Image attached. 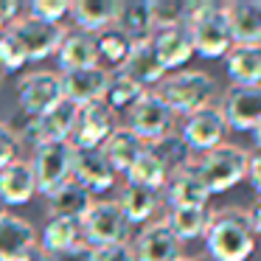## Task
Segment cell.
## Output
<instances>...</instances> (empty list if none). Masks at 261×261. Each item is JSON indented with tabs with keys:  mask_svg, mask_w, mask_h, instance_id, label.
I'll list each match as a JSON object with an SVG mask.
<instances>
[{
	"mask_svg": "<svg viewBox=\"0 0 261 261\" xmlns=\"http://www.w3.org/2000/svg\"><path fill=\"white\" fill-rule=\"evenodd\" d=\"M182 25L191 34L194 54H199L202 59L227 57V51L233 48L230 29H227V20H225V3H216V0H186Z\"/></svg>",
	"mask_w": 261,
	"mask_h": 261,
	"instance_id": "obj_1",
	"label": "cell"
},
{
	"mask_svg": "<svg viewBox=\"0 0 261 261\" xmlns=\"http://www.w3.org/2000/svg\"><path fill=\"white\" fill-rule=\"evenodd\" d=\"M205 247L214 261H247L255 250V230L250 225L247 211L225 208L211 216Z\"/></svg>",
	"mask_w": 261,
	"mask_h": 261,
	"instance_id": "obj_2",
	"label": "cell"
},
{
	"mask_svg": "<svg viewBox=\"0 0 261 261\" xmlns=\"http://www.w3.org/2000/svg\"><path fill=\"white\" fill-rule=\"evenodd\" d=\"M216 90L219 87H216L214 76L202 73V70H180L174 76H166L154 93L163 98V104L174 115H191L208 107Z\"/></svg>",
	"mask_w": 261,
	"mask_h": 261,
	"instance_id": "obj_3",
	"label": "cell"
},
{
	"mask_svg": "<svg viewBox=\"0 0 261 261\" xmlns=\"http://www.w3.org/2000/svg\"><path fill=\"white\" fill-rule=\"evenodd\" d=\"M247 169H250V154L242 146H233V143H222V146L211 149L194 163V171L208 186L211 194L230 191L233 186H239L247 177Z\"/></svg>",
	"mask_w": 261,
	"mask_h": 261,
	"instance_id": "obj_4",
	"label": "cell"
},
{
	"mask_svg": "<svg viewBox=\"0 0 261 261\" xmlns=\"http://www.w3.org/2000/svg\"><path fill=\"white\" fill-rule=\"evenodd\" d=\"M73 158H76V149L70 141H54V143H45V146H37L34 160H31L37 194L51 197L65 182L73 180Z\"/></svg>",
	"mask_w": 261,
	"mask_h": 261,
	"instance_id": "obj_5",
	"label": "cell"
},
{
	"mask_svg": "<svg viewBox=\"0 0 261 261\" xmlns=\"http://www.w3.org/2000/svg\"><path fill=\"white\" fill-rule=\"evenodd\" d=\"M9 34L20 42L29 62H42V59L54 57L59 51L68 31L59 23H42V20H34L25 14V17H17L9 25Z\"/></svg>",
	"mask_w": 261,
	"mask_h": 261,
	"instance_id": "obj_6",
	"label": "cell"
},
{
	"mask_svg": "<svg viewBox=\"0 0 261 261\" xmlns=\"http://www.w3.org/2000/svg\"><path fill=\"white\" fill-rule=\"evenodd\" d=\"M126 129L135 132L143 143L160 141L163 135L174 132V113L166 107L154 90H146L135 107L126 110Z\"/></svg>",
	"mask_w": 261,
	"mask_h": 261,
	"instance_id": "obj_7",
	"label": "cell"
},
{
	"mask_svg": "<svg viewBox=\"0 0 261 261\" xmlns=\"http://www.w3.org/2000/svg\"><path fill=\"white\" fill-rule=\"evenodd\" d=\"M82 236H85V244H90V247L121 244L129 236V222L121 214L118 202L101 199V202H93L82 219Z\"/></svg>",
	"mask_w": 261,
	"mask_h": 261,
	"instance_id": "obj_8",
	"label": "cell"
},
{
	"mask_svg": "<svg viewBox=\"0 0 261 261\" xmlns=\"http://www.w3.org/2000/svg\"><path fill=\"white\" fill-rule=\"evenodd\" d=\"M73 121H76V107L70 101H59L45 115H25L17 138H20V143H31L34 149L54 143V141H70Z\"/></svg>",
	"mask_w": 261,
	"mask_h": 261,
	"instance_id": "obj_9",
	"label": "cell"
},
{
	"mask_svg": "<svg viewBox=\"0 0 261 261\" xmlns=\"http://www.w3.org/2000/svg\"><path fill=\"white\" fill-rule=\"evenodd\" d=\"M113 132H115V113L104 101L76 107V121L73 129H70L73 149H101Z\"/></svg>",
	"mask_w": 261,
	"mask_h": 261,
	"instance_id": "obj_10",
	"label": "cell"
},
{
	"mask_svg": "<svg viewBox=\"0 0 261 261\" xmlns=\"http://www.w3.org/2000/svg\"><path fill=\"white\" fill-rule=\"evenodd\" d=\"M17 101L25 115H45L65 101L62 96V76L51 73V70H34V73L23 76L17 85Z\"/></svg>",
	"mask_w": 261,
	"mask_h": 261,
	"instance_id": "obj_11",
	"label": "cell"
},
{
	"mask_svg": "<svg viewBox=\"0 0 261 261\" xmlns=\"http://www.w3.org/2000/svg\"><path fill=\"white\" fill-rule=\"evenodd\" d=\"M225 132H227V121H225L222 107L208 104V107L186 115L180 135H182V141L188 143L191 152H202L205 154V152H211V149H216V146L225 143Z\"/></svg>",
	"mask_w": 261,
	"mask_h": 261,
	"instance_id": "obj_12",
	"label": "cell"
},
{
	"mask_svg": "<svg viewBox=\"0 0 261 261\" xmlns=\"http://www.w3.org/2000/svg\"><path fill=\"white\" fill-rule=\"evenodd\" d=\"M110 76L113 73H110L107 68H101V65L62 73V96H65V101H70L73 107H85V104H93V101H104Z\"/></svg>",
	"mask_w": 261,
	"mask_h": 261,
	"instance_id": "obj_13",
	"label": "cell"
},
{
	"mask_svg": "<svg viewBox=\"0 0 261 261\" xmlns=\"http://www.w3.org/2000/svg\"><path fill=\"white\" fill-rule=\"evenodd\" d=\"M73 182H79L87 194H104L115 182V169L107 163L101 149H76L73 158Z\"/></svg>",
	"mask_w": 261,
	"mask_h": 261,
	"instance_id": "obj_14",
	"label": "cell"
},
{
	"mask_svg": "<svg viewBox=\"0 0 261 261\" xmlns=\"http://www.w3.org/2000/svg\"><path fill=\"white\" fill-rule=\"evenodd\" d=\"M225 121L227 129L253 132L261 124V85L258 87H230L225 96Z\"/></svg>",
	"mask_w": 261,
	"mask_h": 261,
	"instance_id": "obj_15",
	"label": "cell"
},
{
	"mask_svg": "<svg viewBox=\"0 0 261 261\" xmlns=\"http://www.w3.org/2000/svg\"><path fill=\"white\" fill-rule=\"evenodd\" d=\"M135 261H177L180 258V242L169 230L166 222L146 225L138 233L135 242Z\"/></svg>",
	"mask_w": 261,
	"mask_h": 261,
	"instance_id": "obj_16",
	"label": "cell"
},
{
	"mask_svg": "<svg viewBox=\"0 0 261 261\" xmlns=\"http://www.w3.org/2000/svg\"><path fill=\"white\" fill-rule=\"evenodd\" d=\"M121 0H76L70 3V17L85 34H101L118 23Z\"/></svg>",
	"mask_w": 261,
	"mask_h": 261,
	"instance_id": "obj_17",
	"label": "cell"
},
{
	"mask_svg": "<svg viewBox=\"0 0 261 261\" xmlns=\"http://www.w3.org/2000/svg\"><path fill=\"white\" fill-rule=\"evenodd\" d=\"M166 199H169L171 211H182V208H208L211 191L199 174L194 169H182L177 174L169 177L166 182Z\"/></svg>",
	"mask_w": 261,
	"mask_h": 261,
	"instance_id": "obj_18",
	"label": "cell"
},
{
	"mask_svg": "<svg viewBox=\"0 0 261 261\" xmlns=\"http://www.w3.org/2000/svg\"><path fill=\"white\" fill-rule=\"evenodd\" d=\"M225 20L233 45H261V12L255 0L225 3Z\"/></svg>",
	"mask_w": 261,
	"mask_h": 261,
	"instance_id": "obj_19",
	"label": "cell"
},
{
	"mask_svg": "<svg viewBox=\"0 0 261 261\" xmlns=\"http://www.w3.org/2000/svg\"><path fill=\"white\" fill-rule=\"evenodd\" d=\"M152 45L158 59L163 62L166 70L182 68L188 59L194 57V45H191V34L186 25H171V29H160L152 34Z\"/></svg>",
	"mask_w": 261,
	"mask_h": 261,
	"instance_id": "obj_20",
	"label": "cell"
},
{
	"mask_svg": "<svg viewBox=\"0 0 261 261\" xmlns=\"http://www.w3.org/2000/svg\"><path fill=\"white\" fill-rule=\"evenodd\" d=\"M118 73L129 76V79H132V82H138L141 87L160 85V82L166 79V68H163V62L158 59V54H154L152 40L132 42L129 59L124 62V68H121Z\"/></svg>",
	"mask_w": 261,
	"mask_h": 261,
	"instance_id": "obj_21",
	"label": "cell"
},
{
	"mask_svg": "<svg viewBox=\"0 0 261 261\" xmlns=\"http://www.w3.org/2000/svg\"><path fill=\"white\" fill-rule=\"evenodd\" d=\"M37 244V230L31 222L14 214L0 216V261H17L25 250Z\"/></svg>",
	"mask_w": 261,
	"mask_h": 261,
	"instance_id": "obj_22",
	"label": "cell"
},
{
	"mask_svg": "<svg viewBox=\"0 0 261 261\" xmlns=\"http://www.w3.org/2000/svg\"><path fill=\"white\" fill-rule=\"evenodd\" d=\"M59 68L62 73L70 70H85V68H96L98 65V48H96V37L85 34V31H70L65 34L62 45L57 51Z\"/></svg>",
	"mask_w": 261,
	"mask_h": 261,
	"instance_id": "obj_23",
	"label": "cell"
},
{
	"mask_svg": "<svg viewBox=\"0 0 261 261\" xmlns=\"http://www.w3.org/2000/svg\"><path fill=\"white\" fill-rule=\"evenodd\" d=\"M37 194L34 171L31 163L25 160H14L12 166L0 171V202L3 205H25Z\"/></svg>",
	"mask_w": 261,
	"mask_h": 261,
	"instance_id": "obj_24",
	"label": "cell"
},
{
	"mask_svg": "<svg viewBox=\"0 0 261 261\" xmlns=\"http://www.w3.org/2000/svg\"><path fill=\"white\" fill-rule=\"evenodd\" d=\"M143 152H146V143H143L135 132L126 129V126H115V132L104 141V146H101V154L107 158V163L115 169V174H118V171L126 174L129 166L135 163Z\"/></svg>",
	"mask_w": 261,
	"mask_h": 261,
	"instance_id": "obj_25",
	"label": "cell"
},
{
	"mask_svg": "<svg viewBox=\"0 0 261 261\" xmlns=\"http://www.w3.org/2000/svg\"><path fill=\"white\" fill-rule=\"evenodd\" d=\"M233 87L261 85V45H233L225 57Z\"/></svg>",
	"mask_w": 261,
	"mask_h": 261,
	"instance_id": "obj_26",
	"label": "cell"
},
{
	"mask_svg": "<svg viewBox=\"0 0 261 261\" xmlns=\"http://www.w3.org/2000/svg\"><path fill=\"white\" fill-rule=\"evenodd\" d=\"M93 205V197L79 186V182H65L59 191H54L48 197V216L51 219H76L82 222L85 214L90 211Z\"/></svg>",
	"mask_w": 261,
	"mask_h": 261,
	"instance_id": "obj_27",
	"label": "cell"
},
{
	"mask_svg": "<svg viewBox=\"0 0 261 261\" xmlns=\"http://www.w3.org/2000/svg\"><path fill=\"white\" fill-rule=\"evenodd\" d=\"M118 208H121V214L126 216L129 225H143V222H149L154 216V211H158V191H149V188L129 186V182H126L121 197H118Z\"/></svg>",
	"mask_w": 261,
	"mask_h": 261,
	"instance_id": "obj_28",
	"label": "cell"
},
{
	"mask_svg": "<svg viewBox=\"0 0 261 261\" xmlns=\"http://www.w3.org/2000/svg\"><path fill=\"white\" fill-rule=\"evenodd\" d=\"M146 149L169 169V174H177V171H182V169H194L191 149H188L186 141H182L180 132H169V135H163L160 141L146 143Z\"/></svg>",
	"mask_w": 261,
	"mask_h": 261,
	"instance_id": "obj_29",
	"label": "cell"
},
{
	"mask_svg": "<svg viewBox=\"0 0 261 261\" xmlns=\"http://www.w3.org/2000/svg\"><path fill=\"white\" fill-rule=\"evenodd\" d=\"M115 29H121L132 42L141 40H152L154 34V23H152V12H149V0H138V3H121V14Z\"/></svg>",
	"mask_w": 261,
	"mask_h": 261,
	"instance_id": "obj_30",
	"label": "cell"
},
{
	"mask_svg": "<svg viewBox=\"0 0 261 261\" xmlns=\"http://www.w3.org/2000/svg\"><path fill=\"white\" fill-rule=\"evenodd\" d=\"M211 216L214 214L208 208H182V211H169V216L163 222L177 236V242H191V239L205 236V230L211 225Z\"/></svg>",
	"mask_w": 261,
	"mask_h": 261,
	"instance_id": "obj_31",
	"label": "cell"
},
{
	"mask_svg": "<svg viewBox=\"0 0 261 261\" xmlns=\"http://www.w3.org/2000/svg\"><path fill=\"white\" fill-rule=\"evenodd\" d=\"M169 177H171L169 169H166V166L160 163L149 149L129 166V171H126V182H129V186H141V188H149V191H160V188H166Z\"/></svg>",
	"mask_w": 261,
	"mask_h": 261,
	"instance_id": "obj_32",
	"label": "cell"
},
{
	"mask_svg": "<svg viewBox=\"0 0 261 261\" xmlns=\"http://www.w3.org/2000/svg\"><path fill=\"white\" fill-rule=\"evenodd\" d=\"M96 48H98V62L110 65V68L118 73L124 68V62L129 59V51H132V40L124 34L121 29H107L96 37Z\"/></svg>",
	"mask_w": 261,
	"mask_h": 261,
	"instance_id": "obj_33",
	"label": "cell"
},
{
	"mask_svg": "<svg viewBox=\"0 0 261 261\" xmlns=\"http://www.w3.org/2000/svg\"><path fill=\"white\" fill-rule=\"evenodd\" d=\"M143 93H146V87L132 82L129 76L113 73L110 76V85H107V93H104V104H107L113 113H126L129 107H135Z\"/></svg>",
	"mask_w": 261,
	"mask_h": 261,
	"instance_id": "obj_34",
	"label": "cell"
},
{
	"mask_svg": "<svg viewBox=\"0 0 261 261\" xmlns=\"http://www.w3.org/2000/svg\"><path fill=\"white\" fill-rule=\"evenodd\" d=\"M82 239V222L76 219H48L45 230H42V250L45 253H59Z\"/></svg>",
	"mask_w": 261,
	"mask_h": 261,
	"instance_id": "obj_35",
	"label": "cell"
},
{
	"mask_svg": "<svg viewBox=\"0 0 261 261\" xmlns=\"http://www.w3.org/2000/svg\"><path fill=\"white\" fill-rule=\"evenodd\" d=\"M182 9H186V0H149L154 31L180 25L182 23Z\"/></svg>",
	"mask_w": 261,
	"mask_h": 261,
	"instance_id": "obj_36",
	"label": "cell"
},
{
	"mask_svg": "<svg viewBox=\"0 0 261 261\" xmlns=\"http://www.w3.org/2000/svg\"><path fill=\"white\" fill-rule=\"evenodd\" d=\"M25 62H29V59H25L20 42L14 40L9 31H6V34H0V76L14 73V70H20Z\"/></svg>",
	"mask_w": 261,
	"mask_h": 261,
	"instance_id": "obj_37",
	"label": "cell"
},
{
	"mask_svg": "<svg viewBox=\"0 0 261 261\" xmlns=\"http://www.w3.org/2000/svg\"><path fill=\"white\" fill-rule=\"evenodd\" d=\"M65 14H70L68 0H34L29 6V17L42 20V23H59Z\"/></svg>",
	"mask_w": 261,
	"mask_h": 261,
	"instance_id": "obj_38",
	"label": "cell"
},
{
	"mask_svg": "<svg viewBox=\"0 0 261 261\" xmlns=\"http://www.w3.org/2000/svg\"><path fill=\"white\" fill-rule=\"evenodd\" d=\"M20 160V138L9 124H0V171Z\"/></svg>",
	"mask_w": 261,
	"mask_h": 261,
	"instance_id": "obj_39",
	"label": "cell"
},
{
	"mask_svg": "<svg viewBox=\"0 0 261 261\" xmlns=\"http://www.w3.org/2000/svg\"><path fill=\"white\" fill-rule=\"evenodd\" d=\"M93 261H135V250L126 242L104 244V247H93Z\"/></svg>",
	"mask_w": 261,
	"mask_h": 261,
	"instance_id": "obj_40",
	"label": "cell"
},
{
	"mask_svg": "<svg viewBox=\"0 0 261 261\" xmlns=\"http://www.w3.org/2000/svg\"><path fill=\"white\" fill-rule=\"evenodd\" d=\"M48 261H93V247L90 244H73L59 253H48Z\"/></svg>",
	"mask_w": 261,
	"mask_h": 261,
	"instance_id": "obj_41",
	"label": "cell"
},
{
	"mask_svg": "<svg viewBox=\"0 0 261 261\" xmlns=\"http://www.w3.org/2000/svg\"><path fill=\"white\" fill-rule=\"evenodd\" d=\"M20 17V6L12 0H0V34H6L9 25Z\"/></svg>",
	"mask_w": 261,
	"mask_h": 261,
	"instance_id": "obj_42",
	"label": "cell"
},
{
	"mask_svg": "<svg viewBox=\"0 0 261 261\" xmlns=\"http://www.w3.org/2000/svg\"><path fill=\"white\" fill-rule=\"evenodd\" d=\"M247 177H250V182H253V188L258 191V197H261V152L250 154V169H247Z\"/></svg>",
	"mask_w": 261,
	"mask_h": 261,
	"instance_id": "obj_43",
	"label": "cell"
},
{
	"mask_svg": "<svg viewBox=\"0 0 261 261\" xmlns=\"http://www.w3.org/2000/svg\"><path fill=\"white\" fill-rule=\"evenodd\" d=\"M17 261H48V253L40 247V244H34V247H31V250H25V253L20 255Z\"/></svg>",
	"mask_w": 261,
	"mask_h": 261,
	"instance_id": "obj_44",
	"label": "cell"
},
{
	"mask_svg": "<svg viewBox=\"0 0 261 261\" xmlns=\"http://www.w3.org/2000/svg\"><path fill=\"white\" fill-rule=\"evenodd\" d=\"M247 216H250V225H253V230L261 236V197L255 199V205L250 208V214H247Z\"/></svg>",
	"mask_w": 261,
	"mask_h": 261,
	"instance_id": "obj_45",
	"label": "cell"
},
{
	"mask_svg": "<svg viewBox=\"0 0 261 261\" xmlns=\"http://www.w3.org/2000/svg\"><path fill=\"white\" fill-rule=\"evenodd\" d=\"M253 141H255V146H258V152H261V124L253 129Z\"/></svg>",
	"mask_w": 261,
	"mask_h": 261,
	"instance_id": "obj_46",
	"label": "cell"
},
{
	"mask_svg": "<svg viewBox=\"0 0 261 261\" xmlns=\"http://www.w3.org/2000/svg\"><path fill=\"white\" fill-rule=\"evenodd\" d=\"M177 261H191V258H186V255H180V258H177Z\"/></svg>",
	"mask_w": 261,
	"mask_h": 261,
	"instance_id": "obj_47",
	"label": "cell"
},
{
	"mask_svg": "<svg viewBox=\"0 0 261 261\" xmlns=\"http://www.w3.org/2000/svg\"><path fill=\"white\" fill-rule=\"evenodd\" d=\"M3 214H6V211H3V202H0V216H3Z\"/></svg>",
	"mask_w": 261,
	"mask_h": 261,
	"instance_id": "obj_48",
	"label": "cell"
},
{
	"mask_svg": "<svg viewBox=\"0 0 261 261\" xmlns=\"http://www.w3.org/2000/svg\"><path fill=\"white\" fill-rule=\"evenodd\" d=\"M255 3H258V12H261V0H255Z\"/></svg>",
	"mask_w": 261,
	"mask_h": 261,
	"instance_id": "obj_49",
	"label": "cell"
}]
</instances>
